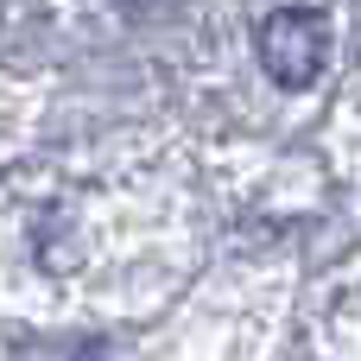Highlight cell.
I'll return each mask as SVG.
<instances>
[{
	"mask_svg": "<svg viewBox=\"0 0 361 361\" xmlns=\"http://www.w3.org/2000/svg\"><path fill=\"white\" fill-rule=\"evenodd\" d=\"M254 51H260V70L279 89H311L330 63V19L317 6H279V13L260 19Z\"/></svg>",
	"mask_w": 361,
	"mask_h": 361,
	"instance_id": "6da1fadb",
	"label": "cell"
},
{
	"mask_svg": "<svg viewBox=\"0 0 361 361\" xmlns=\"http://www.w3.org/2000/svg\"><path fill=\"white\" fill-rule=\"evenodd\" d=\"M76 361H108V355H102V349H82V355H76Z\"/></svg>",
	"mask_w": 361,
	"mask_h": 361,
	"instance_id": "7a4b0ae2",
	"label": "cell"
}]
</instances>
